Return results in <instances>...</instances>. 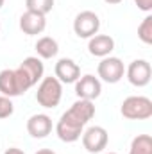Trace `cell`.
<instances>
[{
  "mask_svg": "<svg viewBox=\"0 0 152 154\" xmlns=\"http://www.w3.org/2000/svg\"><path fill=\"white\" fill-rule=\"evenodd\" d=\"M27 133L32 136V138H47L50 133H52V118L45 113H38V115H32L27 120Z\"/></svg>",
  "mask_w": 152,
  "mask_h": 154,
  "instance_id": "7c38bea8",
  "label": "cell"
},
{
  "mask_svg": "<svg viewBox=\"0 0 152 154\" xmlns=\"http://www.w3.org/2000/svg\"><path fill=\"white\" fill-rule=\"evenodd\" d=\"M25 5H27V11L47 14L54 9V0H25Z\"/></svg>",
  "mask_w": 152,
  "mask_h": 154,
  "instance_id": "e0dca14e",
  "label": "cell"
},
{
  "mask_svg": "<svg viewBox=\"0 0 152 154\" xmlns=\"http://www.w3.org/2000/svg\"><path fill=\"white\" fill-rule=\"evenodd\" d=\"M47 27V18L45 14H39L34 11H25L22 16H20V29L23 34L27 36H36L41 34Z\"/></svg>",
  "mask_w": 152,
  "mask_h": 154,
  "instance_id": "8fae6325",
  "label": "cell"
},
{
  "mask_svg": "<svg viewBox=\"0 0 152 154\" xmlns=\"http://www.w3.org/2000/svg\"><path fill=\"white\" fill-rule=\"evenodd\" d=\"M108 154H116V152H108Z\"/></svg>",
  "mask_w": 152,
  "mask_h": 154,
  "instance_id": "d4e9b609",
  "label": "cell"
},
{
  "mask_svg": "<svg viewBox=\"0 0 152 154\" xmlns=\"http://www.w3.org/2000/svg\"><path fill=\"white\" fill-rule=\"evenodd\" d=\"M63 97V84L56 79V77H43L38 84V91H36V100L39 106L52 109L57 108Z\"/></svg>",
  "mask_w": 152,
  "mask_h": 154,
  "instance_id": "3957f363",
  "label": "cell"
},
{
  "mask_svg": "<svg viewBox=\"0 0 152 154\" xmlns=\"http://www.w3.org/2000/svg\"><path fill=\"white\" fill-rule=\"evenodd\" d=\"M129 154H152V136L150 134H138L131 142Z\"/></svg>",
  "mask_w": 152,
  "mask_h": 154,
  "instance_id": "2e32d148",
  "label": "cell"
},
{
  "mask_svg": "<svg viewBox=\"0 0 152 154\" xmlns=\"http://www.w3.org/2000/svg\"><path fill=\"white\" fill-rule=\"evenodd\" d=\"M81 136H82V145H84V149L91 154L102 152V151L108 147L109 136H108V131H106L104 127H100V125H91V127H88L86 131H82Z\"/></svg>",
  "mask_w": 152,
  "mask_h": 154,
  "instance_id": "52a82bcc",
  "label": "cell"
},
{
  "mask_svg": "<svg viewBox=\"0 0 152 154\" xmlns=\"http://www.w3.org/2000/svg\"><path fill=\"white\" fill-rule=\"evenodd\" d=\"M97 74H99V79H102L104 82L116 84V82L122 81V77L125 74V66H123V63H122L120 57L108 56V57H102V61L99 63Z\"/></svg>",
  "mask_w": 152,
  "mask_h": 154,
  "instance_id": "5b68a950",
  "label": "cell"
},
{
  "mask_svg": "<svg viewBox=\"0 0 152 154\" xmlns=\"http://www.w3.org/2000/svg\"><path fill=\"white\" fill-rule=\"evenodd\" d=\"M138 38L141 39L145 45H152V16H145L143 22L138 27Z\"/></svg>",
  "mask_w": 152,
  "mask_h": 154,
  "instance_id": "ac0fdd59",
  "label": "cell"
},
{
  "mask_svg": "<svg viewBox=\"0 0 152 154\" xmlns=\"http://www.w3.org/2000/svg\"><path fill=\"white\" fill-rule=\"evenodd\" d=\"M56 79L61 82V84H72L75 82L77 79L81 77V66L77 65L74 59L70 57H61L57 63H56Z\"/></svg>",
  "mask_w": 152,
  "mask_h": 154,
  "instance_id": "30bf717a",
  "label": "cell"
},
{
  "mask_svg": "<svg viewBox=\"0 0 152 154\" xmlns=\"http://www.w3.org/2000/svg\"><path fill=\"white\" fill-rule=\"evenodd\" d=\"M100 91H102L100 79L91 75V74H86L75 81V95L79 99L95 100L97 97H100Z\"/></svg>",
  "mask_w": 152,
  "mask_h": 154,
  "instance_id": "9c48e42d",
  "label": "cell"
},
{
  "mask_svg": "<svg viewBox=\"0 0 152 154\" xmlns=\"http://www.w3.org/2000/svg\"><path fill=\"white\" fill-rule=\"evenodd\" d=\"M36 154H56V152H54L52 149H39Z\"/></svg>",
  "mask_w": 152,
  "mask_h": 154,
  "instance_id": "7402d4cb",
  "label": "cell"
},
{
  "mask_svg": "<svg viewBox=\"0 0 152 154\" xmlns=\"http://www.w3.org/2000/svg\"><path fill=\"white\" fill-rule=\"evenodd\" d=\"M20 68L23 70L25 75L29 77V81H31L32 86L38 84V81H41V79H43V74H45V66H43L41 59H39V57H34V56L25 57V59L20 63Z\"/></svg>",
  "mask_w": 152,
  "mask_h": 154,
  "instance_id": "5bb4252c",
  "label": "cell"
},
{
  "mask_svg": "<svg viewBox=\"0 0 152 154\" xmlns=\"http://www.w3.org/2000/svg\"><path fill=\"white\" fill-rule=\"evenodd\" d=\"M88 50L95 57H108L114 50V39L108 34H95L88 41Z\"/></svg>",
  "mask_w": 152,
  "mask_h": 154,
  "instance_id": "4fadbf2b",
  "label": "cell"
},
{
  "mask_svg": "<svg viewBox=\"0 0 152 154\" xmlns=\"http://www.w3.org/2000/svg\"><path fill=\"white\" fill-rule=\"evenodd\" d=\"M36 52H38V56L41 59H52V57L57 56L59 45H57V41L54 38L43 36V38H39L38 41H36Z\"/></svg>",
  "mask_w": 152,
  "mask_h": 154,
  "instance_id": "9a60e30c",
  "label": "cell"
},
{
  "mask_svg": "<svg viewBox=\"0 0 152 154\" xmlns=\"http://www.w3.org/2000/svg\"><path fill=\"white\" fill-rule=\"evenodd\" d=\"M4 2H5V0H0V9L4 7Z\"/></svg>",
  "mask_w": 152,
  "mask_h": 154,
  "instance_id": "cb8c5ba5",
  "label": "cell"
},
{
  "mask_svg": "<svg viewBox=\"0 0 152 154\" xmlns=\"http://www.w3.org/2000/svg\"><path fill=\"white\" fill-rule=\"evenodd\" d=\"M106 4H109V5H116V4H120V2H123V0H104Z\"/></svg>",
  "mask_w": 152,
  "mask_h": 154,
  "instance_id": "603a6c76",
  "label": "cell"
},
{
  "mask_svg": "<svg viewBox=\"0 0 152 154\" xmlns=\"http://www.w3.org/2000/svg\"><path fill=\"white\" fill-rule=\"evenodd\" d=\"M32 84L29 81V77L23 74V70L18 66L14 70L5 68L0 72V93L5 97H20L23 95L27 90H31Z\"/></svg>",
  "mask_w": 152,
  "mask_h": 154,
  "instance_id": "7a4b0ae2",
  "label": "cell"
},
{
  "mask_svg": "<svg viewBox=\"0 0 152 154\" xmlns=\"http://www.w3.org/2000/svg\"><path fill=\"white\" fill-rule=\"evenodd\" d=\"M95 116V106H93V100H84V99H79L75 100L68 111H65L57 125H56V134L59 136L61 142H66V143H74L81 138L82 134V129L84 125Z\"/></svg>",
  "mask_w": 152,
  "mask_h": 154,
  "instance_id": "6da1fadb",
  "label": "cell"
},
{
  "mask_svg": "<svg viewBox=\"0 0 152 154\" xmlns=\"http://www.w3.org/2000/svg\"><path fill=\"white\" fill-rule=\"evenodd\" d=\"M134 4L138 5V9H141L145 13H150L152 11V0H134Z\"/></svg>",
  "mask_w": 152,
  "mask_h": 154,
  "instance_id": "ffe728a7",
  "label": "cell"
},
{
  "mask_svg": "<svg viewBox=\"0 0 152 154\" xmlns=\"http://www.w3.org/2000/svg\"><path fill=\"white\" fill-rule=\"evenodd\" d=\"M120 113L127 120H147L152 116V100L143 95H131L123 99Z\"/></svg>",
  "mask_w": 152,
  "mask_h": 154,
  "instance_id": "277c9868",
  "label": "cell"
},
{
  "mask_svg": "<svg viewBox=\"0 0 152 154\" xmlns=\"http://www.w3.org/2000/svg\"><path fill=\"white\" fill-rule=\"evenodd\" d=\"M100 29V18L93 11H81L74 20V32L79 38L90 39Z\"/></svg>",
  "mask_w": 152,
  "mask_h": 154,
  "instance_id": "8992f818",
  "label": "cell"
},
{
  "mask_svg": "<svg viewBox=\"0 0 152 154\" xmlns=\"http://www.w3.org/2000/svg\"><path fill=\"white\" fill-rule=\"evenodd\" d=\"M4 154H25V152H23L22 149H18V147H9Z\"/></svg>",
  "mask_w": 152,
  "mask_h": 154,
  "instance_id": "44dd1931",
  "label": "cell"
},
{
  "mask_svg": "<svg viewBox=\"0 0 152 154\" xmlns=\"http://www.w3.org/2000/svg\"><path fill=\"white\" fill-rule=\"evenodd\" d=\"M0 29H2V25H0Z\"/></svg>",
  "mask_w": 152,
  "mask_h": 154,
  "instance_id": "484cf974",
  "label": "cell"
},
{
  "mask_svg": "<svg viewBox=\"0 0 152 154\" xmlns=\"http://www.w3.org/2000/svg\"><path fill=\"white\" fill-rule=\"evenodd\" d=\"M13 111H14V106H13L11 99L5 97V95H0V118H7V116H11L13 115Z\"/></svg>",
  "mask_w": 152,
  "mask_h": 154,
  "instance_id": "d6986e66",
  "label": "cell"
},
{
  "mask_svg": "<svg viewBox=\"0 0 152 154\" xmlns=\"http://www.w3.org/2000/svg\"><path fill=\"white\" fill-rule=\"evenodd\" d=\"M125 75L127 81L136 86V88H143L150 82L152 79V68L150 63L147 59H134L127 68H125Z\"/></svg>",
  "mask_w": 152,
  "mask_h": 154,
  "instance_id": "ba28073f",
  "label": "cell"
}]
</instances>
